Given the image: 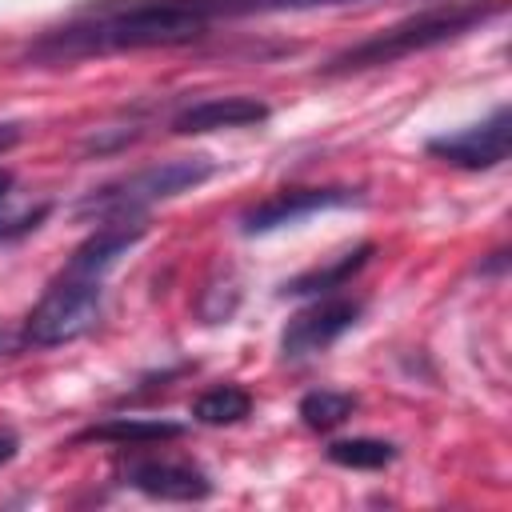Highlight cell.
<instances>
[{
    "label": "cell",
    "instance_id": "6da1fadb",
    "mask_svg": "<svg viewBox=\"0 0 512 512\" xmlns=\"http://www.w3.org/2000/svg\"><path fill=\"white\" fill-rule=\"evenodd\" d=\"M216 20V0H120L96 4L72 24L48 32L32 56L36 60H80L104 52L136 48H176L200 40Z\"/></svg>",
    "mask_w": 512,
    "mask_h": 512
},
{
    "label": "cell",
    "instance_id": "7a4b0ae2",
    "mask_svg": "<svg viewBox=\"0 0 512 512\" xmlns=\"http://www.w3.org/2000/svg\"><path fill=\"white\" fill-rule=\"evenodd\" d=\"M504 0H460V4H444V8H428L420 16H408L392 28H380L376 36L336 52L320 72L324 76H344V72H364V68H380L392 60H404L412 52H428L436 44H448L472 28H480L484 20L500 16Z\"/></svg>",
    "mask_w": 512,
    "mask_h": 512
},
{
    "label": "cell",
    "instance_id": "3957f363",
    "mask_svg": "<svg viewBox=\"0 0 512 512\" xmlns=\"http://www.w3.org/2000/svg\"><path fill=\"white\" fill-rule=\"evenodd\" d=\"M216 172V164L208 156H184V160H168V164H152L140 168L124 180H112L96 192H88L76 204V216H96V220H120V216H140V208L172 200L196 184H204Z\"/></svg>",
    "mask_w": 512,
    "mask_h": 512
},
{
    "label": "cell",
    "instance_id": "277c9868",
    "mask_svg": "<svg viewBox=\"0 0 512 512\" xmlns=\"http://www.w3.org/2000/svg\"><path fill=\"white\" fill-rule=\"evenodd\" d=\"M100 280L92 276H72V272H60L48 292L36 300V308L28 312L24 320V344L32 348H56V344H68L76 336H84L96 316H100Z\"/></svg>",
    "mask_w": 512,
    "mask_h": 512
},
{
    "label": "cell",
    "instance_id": "5b68a950",
    "mask_svg": "<svg viewBox=\"0 0 512 512\" xmlns=\"http://www.w3.org/2000/svg\"><path fill=\"white\" fill-rule=\"evenodd\" d=\"M360 300L352 296H320L316 304H308L304 312H296L284 332H280V356L284 360H304L324 352L328 344H336L356 320H360Z\"/></svg>",
    "mask_w": 512,
    "mask_h": 512
},
{
    "label": "cell",
    "instance_id": "8992f818",
    "mask_svg": "<svg viewBox=\"0 0 512 512\" xmlns=\"http://www.w3.org/2000/svg\"><path fill=\"white\" fill-rule=\"evenodd\" d=\"M508 148H512V112L504 104L488 120H480V124H472L464 132L428 140V156H436V160H444L452 168H468V172L504 164Z\"/></svg>",
    "mask_w": 512,
    "mask_h": 512
},
{
    "label": "cell",
    "instance_id": "52a82bcc",
    "mask_svg": "<svg viewBox=\"0 0 512 512\" xmlns=\"http://www.w3.org/2000/svg\"><path fill=\"white\" fill-rule=\"evenodd\" d=\"M356 200H360V192H352V188H284V192L260 200L256 208H248L240 216V232L244 236H260V232L296 224L304 216L328 212V208H348Z\"/></svg>",
    "mask_w": 512,
    "mask_h": 512
},
{
    "label": "cell",
    "instance_id": "ba28073f",
    "mask_svg": "<svg viewBox=\"0 0 512 512\" xmlns=\"http://www.w3.org/2000/svg\"><path fill=\"white\" fill-rule=\"evenodd\" d=\"M124 480L152 500H204L212 492L204 468L184 460H132Z\"/></svg>",
    "mask_w": 512,
    "mask_h": 512
},
{
    "label": "cell",
    "instance_id": "9c48e42d",
    "mask_svg": "<svg viewBox=\"0 0 512 512\" xmlns=\"http://www.w3.org/2000/svg\"><path fill=\"white\" fill-rule=\"evenodd\" d=\"M144 240V220L140 216H120V220H104V228H96L64 264V272L72 276H92L104 280V272L132 248Z\"/></svg>",
    "mask_w": 512,
    "mask_h": 512
},
{
    "label": "cell",
    "instance_id": "30bf717a",
    "mask_svg": "<svg viewBox=\"0 0 512 512\" xmlns=\"http://www.w3.org/2000/svg\"><path fill=\"white\" fill-rule=\"evenodd\" d=\"M264 120H268V104L256 96H212V100L188 104L172 120V132L176 136H204V132L248 128V124H264Z\"/></svg>",
    "mask_w": 512,
    "mask_h": 512
},
{
    "label": "cell",
    "instance_id": "8fae6325",
    "mask_svg": "<svg viewBox=\"0 0 512 512\" xmlns=\"http://www.w3.org/2000/svg\"><path fill=\"white\" fill-rule=\"evenodd\" d=\"M372 252H376V244H356L352 252L336 256L332 264L308 268V272H300L296 280H288V284H284V296H328V292L344 288V284L372 260Z\"/></svg>",
    "mask_w": 512,
    "mask_h": 512
},
{
    "label": "cell",
    "instance_id": "7c38bea8",
    "mask_svg": "<svg viewBox=\"0 0 512 512\" xmlns=\"http://www.w3.org/2000/svg\"><path fill=\"white\" fill-rule=\"evenodd\" d=\"M176 436H184V424H176V420H128V416H116V420H104V424L84 428L76 440H108V444H160V440H176Z\"/></svg>",
    "mask_w": 512,
    "mask_h": 512
},
{
    "label": "cell",
    "instance_id": "4fadbf2b",
    "mask_svg": "<svg viewBox=\"0 0 512 512\" xmlns=\"http://www.w3.org/2000/svg\"><path fill=\"white\" fill-rule=\"evenodd\" d=\"M252 412V396L236 384H220V388H208L192 400V420L208 424V428H224V424H240L244 416Z\"/></svg>",
    "mask_w": 512,
    "mask_h": 512
},
{
    "label": "cell",
    "instance_id": "5bb4252c",
    "mask_svg": "<svg viewBox=\"0 0 512 512\" xmlns=\"http://www.w3.org/2000/svg\"><path fill=\"white\" fill-rule=\"evenodd\" d=\"M328 460L340 468H360V472H376L384 464L396 460V444L388 440H372V436H352V440H336L328 444Z\"/></svg>",
    "mask_w": 512,
    "mask_h": 512
},
{
    "label": "cell",
    "instance_id": "9a60e30c",
    "mask_svg": "<svg viewBox=\"0 0 512 512\" xmlns=\"http://www.w3.org/2000/svg\"><path fill=\"white\" fill-rule=\"evenodd\" d=\"M356 408V396L352 392H332V388H320V392H308L300 400V420L316 432H328L336 424H344Z\"/></svg>",
    "mask_w": 512,
    "mask_h": 512
},
{
    "label": "cell",
    "instance_id": "2e32d148",
    "mask_svg": "<svg viewBox=\"0 0 512 512\" xmlns=\"http://www.w3.org/2000/svg\"><path fill=\"white\" fill-rule=\"evenodd\" d=\"M352 0H216V16H260V12H304V8H332Z\"/></svg>",
    "mask_w": 512,
    "mask_h": 512
},
{
    "label": "cell",
    "instance_id": "e0dca14e",
    "mask_svg": "<svg viewBox=\"0 0 512 512\" xmlns=\"http://www.w3.org/2000/svg\"><path fill=\"white\" fill-rule=\"evenodd\" d=\"M24 348V328L20 332H8V328H0V352L8 356V352H20Z\"/></svg>",
    "mask_w": 512,
    "mask_h": 512
},
{
    "label": "cell",
    "instance_id": "ac0fdd59",
    "mask_svg": "<svg viewBox=\"0 0 512 512\" xmlns=\"http://www.w3.org/2000/svg\"><path fill=\"white\" fill-rule=\"evenodd\" d=\"M20 136H24V128H20V124H0V152L16 148V144H20Z\"/></svg>",
    "mask_w": 512,
    "mask_h": 512
},
{
    "label": "cell",
    "instance_id": "d6986e66",
    "mask_svg": "<svg viewBox=\"0 0 512 512\" xmlns=\"http://www.w3.org/2000/svg\"><path fill=\"white\" fill-rule=\"evenodd\" d=\"M16 448H20V440L12 432H0V464H8L16 456Z\"/></svg>",
    "mask_w": 512,
    "mask_h": 512
},
{
    "label": "cell",
    "instance_id": "ffe728a7",
    "mask_svg": "<svg viewBox=\"0 0 512 512\" xmlns=\"http://www.w3.org/2000/svg\"><path fill=\"white\" fill-rule=\"evenodd\" d=\"M8 188H12V172H8V168H0V200L8 196Z\"/></svg>",
    "mask_w": 512,
    "mask_h": 512
}]
</instances>
